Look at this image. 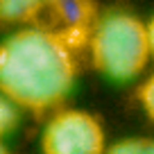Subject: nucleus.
Returning <instances> with one entry per match:
<instances>
[{
  "label": "nucleus",
  "mask_w": 154,
  "mask_h": 154,
  "mask_svg": "<svg viewBox=\"0 0 154 154\" xmlns=\"http://www.w3.org/2000/svg\"><path fill=\"white\" fill-rule=\"evenodd\" d=\"M52 11L59 18L61 27L91 32L93 5L88 0H57V2H52Z\"/></svg>",
  "instance_id": "20e7f679"
},
{
  "label": "nucleus",
  "mask_w": 154,
  "mask_h": 154,
  "mask_svg": "<svg viewBox=\"0 0 154 154\" xmlns=\"http://www.w3.org/2000/svg\"><path fill=\"white\" fill-rule=\"evenodd\" d=\"M138 100H140V104H143L145 113L154 120V72L143 82V86H140V91H138Z\"/></svg>",
  "instance_id": "6e6552de"
},
{
  "label": "nucleus",
  "mask_w": 154,
  "mask_h": 154,
  "mask_svg": "<svg viewBox=\"0 0 154 154\" xmlns=\"http://www.w3.org/2000/svg\"><path fill=\"white\" fill-rule=\"evenodd\" d=\"M147 36H149V50H152V59H154V14L147 20Z\"/></svg>",
  "instance_id": "1a4fd4ad"
},
{
  "label": "nucleus",
  "mask_w": 154,
  "mask_h": 154,
  "mask_svg": "<svg viewBox=\"0 0 154 154\" xmlns=\"http://www.w3.org/2000/svg\"><path fill=\"white\" fill-rule=\"evenodd\" d=\"M18 106L20 104H16L9 95L2 93V102H0V127H2V136H7L14 129V125L18 122Z\"/></svg>",
  "instance_id": "423d86ee"
},
{
  "label": "nucleus",
  "mask_w": 154,
  "mask_h": 154,
  "mask_svg": "<svg viewBox=\"0 0 154 154\" xmlns=\"http://www.w3.org/2000/svg\"><path fill=\"white\" fill-rule=\"evenodd\" d=\"M88 45L93 66L116 82L138 77L152 57L147 23L125 11H113L97 20Z\"/></svg>",
  "instance_id": "f03ea898"
},
{
  "label": "nucleus",
  "mask_w": 154,
  "mask_h": 154,
  "mask_svg": "<svg viewBox=\"0 0 154 154\" xmlns=\"http://www.w3.org/2000/svg\"><path fill=\"white\" fill-rule=\"evenodd\" d=\"M5 154H7V152H5Z\"/></svg>",
  "instance_id": "f8f14e48"
},
{
  "label": "nucleus",
  "mask_w": 154,
  "mask_h": 154,
  "mask_svg": "<svg viewBox=\"0 0 154 154\" xmlns=\"http://www.w3.org/2000/svg\"><path fill=\"white\" fill-rule=\"evenodd\" d=\"M50 2H57V0H50Z\"/></svg>",
  "instance_id": "9b49d317"
},
{
  "label": "nucleus",
  "mask_w": 154,
  "mask_h": 154,
  "mask_svg": "<svg viewBox=\"0 0 154 154\" xmlns=\"http://www.w3.org/2000/svg\"><path fill=\"white\" fill-rule=\"evenodd\" d=\"M91 38L86 29L32 25L14 32L0 48V88L16 104L48 111L68 97L77 72L75 52Z\"/></svg>",
  "instance_id": "f257e3e1"
},
{
  "label": "nucleus",
  "mask_w": 154,
  "mask_h": 154,
  "mask_svg": "<svg viewBox=\"0 0 154 154\" xmlns=\"http://www.w3.org/2000/svg\"><path fill=\"white\" fill-rule=\"evenodd\" d=\"M45 7H52L50 0H0V18L5 23H29Z\"/></svg>",
  "instance_id": "39448f33"
},
{
  "label": "nucleus",
  "mask_w": 154,
  "mask_h": 154,
  "mask_svg": "<svg viewBox=\"0 0 154 154\" xmlns=\"http://www.w3.org/2000/svg\"><path fill=\"white\" fill-rule=\"evenodd\" d=\"M43 154H104V129L95 116L66 109L48 120L41 136Z\"/></svg>",
  "instance_id": "7ed1b4c3"
},
{
  "label": "nucleus",
  "mask_w": 154,
  "mask_h": 154,
  "mask_svg": "<svg viewBox=\"0 0 154 154\" xmlns=\"http://www.w3.org/2000/svg\"><path fill=\"white\" fill-rule=\"evenodd\" d=\"M143 152H145V138H127L106 147L104 154H143Z\"/></svg>",
  "instance_id": "0eeeda50"
},
{
  "label": "nucleus",
  "mask_w": 154,
  "mask_h": 154,
  "mask_svg": "<svg viewBox=\"0 0 154 154\" xmlns=\"http://www.w3.org/2000/svg\"><path fill=\"white\" fill-rule=\"evenodd\" d=\"M143 154H154V138H145V152Z\"/></svg>",
  "instance_id": "9d476101"
}]
</instances>
